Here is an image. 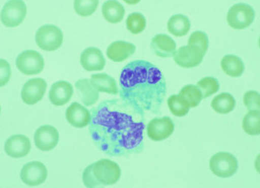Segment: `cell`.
Returning <instances> with one entry per match:
<instances>
[{"mask_svg": "<svg viewBox=\"0 0 260 188\" xmlns=\"http://www.w3.org/2000/svg\"><path fill=\"white\" fill-rule=\"evenodd\" d=\"M144 115L123 99L105 100L92 109L89 132L96 147L110 157L144 151Z\"/></svg>", "mask_w": 260, "mask_h": 188, "instance_id": "1", "label": "cell"}, {"mask_svg": "<svg viewBox=\"0 0 260 188\" xmlns=\"http://www.w3.org/2000/svg\"><path fill=\"white\" fill-rule=\"evenodd\" d=\"M120 96L145 115L157 114L167 95V83L160 69L145 60H135L123 68Z\"/></svg>", "mask_w": 260, "mask_h": 188, "instance_id": "2", "label": "cell"}, {"mask_svg": "<svg viewBox=\"0 0 260 188\" xmlns=\"http://www.w3.org/2000/svg\"><path fill=\"white\" fill-rule=\"evenodd\" d=\"M121 170L115 162L103 159L86 168L83 181L86 187H103L113 185L119 180Z\"/></svg>", "mask_w": 260, "mask_h": 188, "instance_id": "3", "label": "cell"}, {"mask_svg": "<svg viewBox=\"0 0 260 188\" xmlns=\"http://www.w3.org/2000/svg\"><path fill=\"white\" fill-rule=\"evenodd\" d=\"M210 168L215 176L229 178L233 176L238 170V161L229 152H219L211 158Z\"/></svg>", "mask_w": 260, "mask_h": 188, "instance_id": "4", "label": "cell"}, {"mask_svg": "<svg viewBox=\"0 0 260 188\" xmlns=\"http://www.w3.org/2000/svg\"><path fill=\"white\" fill-rule=\"evenodd\" d=\"M63 34L59 28L54 25H45L38 29L36 42L41 50L53 51L62 45Z\"/></svg>", "mask_w": 260, "mask_h": 188, "instance_id": "5", "label": "cell"}, {"mask_svg": "<svg viewBox=\"0 0 260 188\" xmlns=\"http://www.w3.org/2000/svg\"><path fill=\"white\" fill-rule=\"evenodd\" d=\"M255 17L254 10L246 3H237L229 9L227 22L231 27L243 30L252 24Z\"/></svg>", "mask_w": 260, "mask_h": 188, "instance_id": "6", "label": "cell"}, {"mask_svg": "<svg viewBox=\"0 0 260 188\" xmlns=\"http://www.w3.org/2000/svg\"><path fill=\"white\" fill-rule=\"evenodd\" d=\"M44 60L42 55L34 50H26L16 58V65L21 72L26 76L40 73L44 68Z\"/></svg>", "mask_w": 260, "mask_h": 188, "instance_id": "7", "label": "cell"}, {"mask_svg": "<svg viewBox=\"0 0 260 188\" xmlns=\"http://www.w3.org/2000/svg\"><path fill=\"white\" fill-rule=\"evenodd\" d=\"M27 6L21 0H11L6 3L1 14L3 24L7 27H16L24 21Z\"/></svg>", "mask_w": 260, "mask_h": 188, "instance_id": "8", "label": "cell"}, {"mask_svg": "<svg viewBox=\"0 0 260 188\" xmlns=\"http://www.w3.org/2000/svg\"><path fill=\"white\" fill-rule=\"evenodd\" d=\"M175 124L170 117L156 118L149 122L146 132L148 137L154 141H161L173 134Z\"/></svg>", "mask_w": 260, "mask_h": 188, "instance_id": "9", "label": "cell"}, {"mask_svg": "<svg viewBox=\"0 0 260 188\" xmlns=\"http://www.w3.org/2000/svg\"><path fill=\"white\" fill-rule=\"evenodd\" d=\"M48 176V171L44 164L32 161L24 165L20 177L21 180L29 186H37L45 182Z\"/></svg>", "mask_w": 260, "mask_h": 188, "instance_id": "10", "label": "cell"}, {"mask_svg": "<svg viewBox=\"0 0 260 188\" xmlns=\"http://www.w3.org/2000/svg\"><path fill=\"white\" fill-rule=\"evenodd\" d=\"M47 87L46 82L40 78L27 81L21 90L22 101L28 105L36 104L43 98Z\"/></svg>", "mask_w": 260, "mask_h": 188, "instance_id": "11", "label": "cell"}, {"mask_svg": "<svg viewBox=\"0 0 260 188\" xmlns=\"http://www.w3.org/2000/svg\"><path fill=\"white\" fill-rule=\"evenodd\" d=\"M34 141L36 146L40 151H51L57 146L59 141V134L53 126H42L35 132Z\"/></svg>", "mask_w": 260, "mask_h": 188, "instance_id": "12", "label": "cell"}, {"mask_svg": "<svg viewBox=\"0 0 260 188\" xmlns=\"http://www.w3.org/2000/svg\"><path fill=\"white\" fill-rule=\"evenodd\" d=\"M206 54L197 47L187 45L175 51L174 60L178 66L185 68L197 67L202 62Z\"/></svg>", "mask_w": 260, "mask_h": 188, "instance_id": "13", "label": "cell"}, {"mask_svg": "<svg viewBox=\"0 0 260 188\" xmlns=\"http://www.w3.org/2000/svg\"><path fill=\"white\" fill-rule=\"evenodd\" d=\"M31 147L30 139L24 135L16 134L7 139L5 151L10 157L21 158L30 153Z\"/></svg>", "mask_w": 260, "mask_h": 188, "instance_id": "14", "label": "cell"}, {"mask_svg": "<svg viewBox=\"0 0 260 188\" xmlns=\"http://www.w3.org/2000/svg\"><path fill=\"white\" fill-rule=\"evenodd\" d=\"M81 66L88 72L102 70L106 66V61L102 52L95 47L86 48L81 54Z\"/></svg>", "mask_w": 260, "mask_h": 188, "instance_id": "15", "label": "cell"}, {"mask_svg": "<svg viewBox=\"0 0 260 188\" xmlns=\"http://www.w3.org/2000/svg\"><path fill=\"white\" fill-rule=\"evenodd\" d=\"M66 118L74 127L83 128L90 124L91 113L80 103L73 102L66 110Z\"/></svg>", "mask_w": 260, "mask_h": 188, "instance_id": "16", "label": "cell"}, {"mask_svg": "<svg viewBox=\"0 0 260 188\" xmlns=\"http://www.w3.org/2000/svg\"><path fill=\"white\" fill-rule=\"evenodd\" d=\"M73 94V86L65 81H60L52 85L49 92V99L55 106H63L70 101Z\"/></svg>", "mask_w": 260, "mask_h": 188, "instance_id": "17", "label": "cell"}, {"mask_svg": "<svg viewBox=\"0 0 260 188\" xmlns=\"http://www.w3.org/2000/svg\"><path fill=\"white\" fill-rule=\"evenodd\" d=\"M151 48L156 56L168 58L174 56L177 45L174 40L168 35L159 34L152 39Z\"/></svg>", "mask_w": 260, "mask_h": 188, "instance_id": "18", "label": "cell"}, {"mask_svg": "<svg viewBox=\"0 0 260 188\" xmlns=\"http://www.w3.org/2000/svg\"><path fill=\"white\" fill-rule=\"evenodd\" d=\"M136 49L135 45L129 42L115 41L107 48V56L115 62H122L134 54Z\"/></svg>", "mask_w": 260, "mask_h": 188, "instance_id": "19", "label": "cell"}, {"mask_svg": "<svg viewBox=\"0 0 260 188\" xmlns=\"http://www.w3.org/2000/svg\"><path fill=\"white\" fill-rule=\"evenodd\" d=\"M78 94L83 104L90 106L97 102L99 99V92L91 84L90 80H78L75 84Z\"/></svg>", "mask_w": 260, "mask_h": 188, "instance_id": "20", "label": "cell"}, {"mask_svg": "<svg viewBox=\"0 0 260 188\" xmlns=\"http://www.w3.org/2000/svg\"><path fill=\"white\" fill-rule=\"evenodd\" d=\"M90 82L99 92L107 93L111 95H117L119 92L115 80L108 74H93L91 76Z\"/></svg>", "mask_w": 260, "mask_h": 188, "instance_id": "21", "label": "cell"}, {"mask_svg": "<svg viewBox=\"0 0 260 188\" xmlns=\"http://www.w3.org/2000/svg\"><path fill=\"white\" fill-rule=\"evenodd\" d=\"M104 18L111 24L121 22L125 15V8L123 5L115 0H109L104 3L102 7Z\"/></svg>", "mask_w": 260, "mask_h": 188, "instance_id": "22", "label": "cell"}, {"mask_svg": "<svg viewBox=\"0 0 260 188\" xmlns=\"http://www.w3.org/2000/svg\"><path fill=\"white\" fill-rule=\"evenodd\" d=\"M168 30L176 37L186 35L190 30L191 24L186 16L177 14L172 16L168 22Z\"/></svg>", "mask_w": 260, "mask_h": 188, "instance_id": "23", "label": "cell"}, {"mask_svg": "<svg viewBox=\"0 0 260 188\" xmlns=\"http://www.w3.org/2000/svg\"><path fill=\"white\" fill-rule=\"evenodd\" d=\"M220 64L223 72L230 77H239L245 70V64L242 60L235 55L224 56Z\"/></svg>", "mask_w": 260, "mask_h": 188, "instance_id": "24", "label": "cell"}, {"mask_svg": "<svg viewBox=\"0 0 260 188\" xmlns=\"http://www.w3.org/2000/svg\"><path fill=\"white\" fill-rule=\"evenodd\" d=\"M236 102L233 95L229 93H222L214 97L211 106L216 112L221 115L229 114L233 111Z\"/></svg>", "mask_w": 260, "mask_h": 188, "instance_id": "25", "label": "cell"}, {"mask_svg": "<svg viewBox=\"0 0 260 188\" xmlns=\"http://www.w3.org/2000/svg\"><path fill=\"white\" fill-rule=\"evenodd\" d=\"M243 129L247 134L252 136L260 134V111L259 110H251L244 117Z\"/></svg>", "mask_w": 260, "mask_h": 188, "instance_id": "26", "label": "cell"}, {"mask_svg": "<svg viewBox=\"0 0 260 188\" xmlns=\"http://www.w3.org/2000/svg\"><path fill=\"white\" fill-rule=\"evenodd\" d=\"M168 105L172 114L176 117H183L189 112L190 106L186 100L180 95H173L168 99Z\"/></svg>", "mask_w": 260, "mask_h": 188, "instance_id": "27", "label": "cell"}, {"mask_svg": "<svg viewBox=\"0 0 260 188\" xmlns=\"http://www.w3.org/2000/svg\"><path fill=\"white\" fill-rule=\"evenodd\" d=\"M179 95L186 100L190 108L197 106L203 99L200 89L192 84L184 86L181 89Z\"/></svg>", "mask_w": 260, "mask_h": 188, "instance_id": "28", "label": "cell"}, {"mask_svg": "<svg viewBox=\"0 0 260 188\" xmlns=\"http://www.w3.org/2000/svg\"><path fill=\"white\" fill-rule=\"evenodd\" d=\"M126 28L134 34L142 33L146 28V21L141 13H132L128 16L126 21Z\"/></svg>", "mask_w": 260, "mask_h": 188, "instance_id": "29", "label": "cell"}, {"mask_svg": "<svg viewBox=\"0 0 260 188\" xmlns=\"http://www.w3.org/2000/svg\"><path fill=\"white\" fill-rule=\"evenodd\" d=\"M197 86L202 93L203 99L209 98L218 92L220 87L218 80L211 77H205L200 80Z\"/></svg>", "mask_w": 260, "mask_h": 188, "instance_id": "30", "label": "cell"}, {"mask_svg": "<svg viewBox=\"0 0 260 188\" xmlns=\"http://www.w3.org/2000/svg\"><path fill=\"white\" fill-rule=\"evenodd\" d=\"M99 5L98 0H76L74 2V8L77 14L87 17L96 11Z\"/></svg>", "mask_w": 260, "mask_h": 188, "instance_id": "31", "label": "cell"}, {"mask_svg": "<svg viewBox=\"0 0 260 188\" xmlns=\"http://www.w3.org/2000/svg\"><path fill=\"white\" fill-rule=\"evenodd\" d=\"M209 38L206 33L201 31H197L191 33L188 41V45L197 47L206 54L209 48Z\"/></svg>", "mask_w": 260, "mask_h": 188, "instance_id": "32", "label": "cell"}, {"mask_svg": "<svg viewBox=\"0 0 260 188\" xmlns=\"http://www.w3.org/2000/svg\"><path fill=\"white\" fill-rule=\"evenodd\" d=\"M243 102L249 111L259 110V93L253 90L248 91L244 95Z\"/></svg>", "mask_w": 260, "mask_h": 188, "instance_id": "33", "label": "cell"}, {"mask_svg": "<svg viewBox=\"0 0 260 188\" xmlns=\"http://www.w3.org/2000/svg\"><path fill=\"white\" fill-rule=\"evenodd\" d=\"M11 76V69L9 63L5 60H0V87L6 85Z\"/></svg>", "mask_w": 260, "mask_h": 188, "instance_id": "34", "label": "cell"}]
</instances>
